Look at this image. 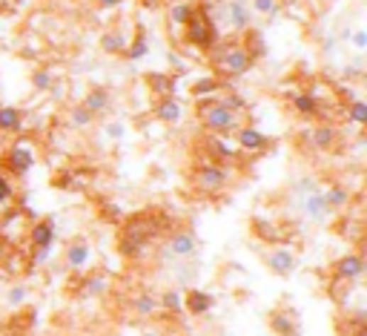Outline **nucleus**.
Wrapping results in <instances>:
<instances>
[{
    "label": "nucleus",
    "mask_w": 367,
    "mask_h": 336,
    "mask_svg": "<svg viewBox=\"0 0 367 336\" xmlns=\"http://www.w3.org/2000/svg\"><path fill=\"white\" fill-rule=\"evenodd\" d=\"M104 132H106V139L118 141V139H124V132H126V129H124V124H121V121H112V124H106V129H104Z\"/></svg>",
    "instance_id": "obj_38"
},
{
    "label": "nucleus",
    "mask_w": 367,
    "mask_h": 336,
    "mask_svg": "<svg viewBox=\"0 0 367 336\" xmlns=\"http://www.w3.org/2000/svg\"><path fill=\"white\" fill-rule=\"evenodd\" d=\"M92 118H95V115H92V112L84 107V104H81V107H75V109L69 112V121L75 124V126H89V124H92Z\"/></svg>",
    "instance_id": "obj_32"
},
{
    "label": "nucleus",
    "mask_w": 367,
    "mask_h": 336,
    "mask_svg": "<svg viewBox=\"0 0 367 336\" xmlns=\"http://www.w3.org/2000/svg\"><path fill=\"white\" fill-rule=\"evenodd\" d=\"M0 250H4V247H0Z\"/></svg>",
    "instance_id": "obj_44"
},
{
    "label": "nucleus",
    "mask_w": 367,
    "mask_h": 336,
    "mask_svg": "<svg viewBox=\"0 0 367 336\" xmlns=\"http://www.w3.org/2000/svg\"><path fill=\"white\" fill-rule=\"evenodd\" d=\"M184 26H187V40H190L192 46L209 49V46L215 43V38H218L215 23H212V18L207 15V9H204V6H201L198 12H192V15H190V21H187Z\"/></svg>",
    "instance_id": "obj_2"
},
{
    "label": "nucleus",
    "mask_w": 367,
    "mask_h": 336,
    "mask_svg": "<svg viewBox=\"0 0 367 336\" xmlns=\"http://www.w3.org/2000/svg\"><path fill=\"white\" fill-rule=\"evenodd\" d=\"M118 4H121V0H98L101 9H112V6H118Z\"/></svg>",
    "instance_id": "obj_42"
},
{
    "label": "nucleus",
    "mask_w": 367,
    "mask_h": 336,
    "mask_svg": "<svg viewBox=\"0 0 367 336\" xmlns=\"http://www.w3.org/2000/svg\"><path fill=\"white\" fill-rule=\"evenodd\" d=\"M190 15H192V6H187V4H175V6L170 9V21H172V26H184V23L190 21Z\"/></svg>",
    "instance_id": "obj_31"
},
{
    "label": "nucleus",
    "mask_w": 367,
    "mask_h": 336,
    "mask_svg": "<svg viewBox=\"0 0 367 336\" xmlns=\"http://www.w3.org/2000/svg\"><path fill=\"white\" fill-rule=\"evenodd\" d=\"M52 242H55V222H49V219L38 222V224L32 227V244H35V247L49 250V247H52Z\"/></svg>",
    "instance_id": "obj_17"
},
{
    "label": "nucleus",
    "mask_w": 367,
    "mask_h": 336,
    "mask_svg": "<svg viewBox=\"0 0 367 336\" xmlns=\"http://www.w3.org/2000/svg\"><path fill=\"white\" fill-rule=\"evenodd\" d=\"M92 259V244L87 239H75L66 244V267H72V271H81V267H87Z\"/></svg>",
    "instance_id": "obj_11"
},
{
    "label": "nucleus",
    "mask_w": 367,
    "mask_h": 336,
    "mask_svg": "<svg viewBox=\"0 0 367 336\" xmlns=\"http://www.w3.org/2000/svg\"><path fill=\"white\" fill-rule=\"evenodd\" d=\"M141 336H161V333H158V330H143Z\"/></svg>",
    "instance_id": "obj_43"
},
{
    "label": "nucleus",
    "mask_w": 367,
    "mask_h": 336,
    "mask_svg": "<svg viewBox=\"0 0 367 336\" xmlns=\"http://www.w3.org/2000/svg\"><path fill=\"white\" fill-rule=\"evenodd\" d=\"M236 144L241 150H247V153H261L270 144V139L264 136L261 129H256V126H239L236 129Z\"/></svg>",
    "instance_id": "obj_10"
},
{
    "label": "nucleus",
    "mask_w": 367,
    "mask_h": 336,
    "mask_svg": "<svg viewBox=\"0 0 367 336\" xmlns=\"http://www.w3.org/2000/svg\"><path fill=\"white\" fill-rule=\"evenodd\" d=\"M26 296H29V288H26V285H15V288L6 293V305L18 308V305H23V302H26Z\"/></svg>",
    "instance_id": "obj_34"
},
{
    "label": "nucleus",
    "mask_w": 367,
    "mask_h": 336,
    "mask_svg": "<svg viewBox=\"0 0 367 336\" xmlns=\"http://www.w3.org/2000/svg\"><path fill=\"white\" fill-rule=\"evenodd\" d=\"M155 310H158V299L146 296V293H141V296L135 299V313H138V316H153Z\"/></svg>",
    "instance_id": "obj_28"
},
{
    "label": "nucleus",
    "mask_w": 367,
    "mask_h": 336,
    "mask_svg": "<svg viewBox=\"0 0 367 336\" xmlns=\"http://www.w3.org/2000/svg\"><path fill=\"white\" fill-rule=\"evenodd\" d=\"M32 87H35L38 92H46V90L52 87V75H49V70H35V72H32Z\"/></svg>",
    "instance_id": "obj_33"
},
{
    "label": "nucleus",
    "mask_w": 367,
    "mask_h": 336,
    "mask_svg": "<svg viewBox=\"0 0 367 336\" xmlns=\"http://www.w3.org/2000/svg\"><path fill=\"white\" fill-rule=\"evenodd\" d=\"M198 250V239L190 230H175L167 239V259H192Z\"/></svg>",
    "instance_id": "obj_6"
},
{
    "label": "nucleus",
    "mask_w": 367,
    "mask_h": 336,
    "mask_svg": "<svg viewBox=\"0 0 367 336\" xmlns=\"http://www.w3.org/2000/svg\"><path fill=\"white\" fill-rule=\"evenodd\" d=\"M247 55L253 60L261 58V55H267V43H264V38L258 32H247Z\"/></svg>",
    "instance_id": "obj_25"
},
{
    "label": "nucleus",
    "mask_w": 367,
    "mask_h": 336,
    "mask_svg": "<svg viewBox=\"0 0 367 336\" xmlns=\"http://www.w3.org/2000/svg\"><path fill=\"white\" fill-rule=\"evenodd\" d=\"M313 190H322V187L316 184V178H302V181H296V187H292V193H299L302 198H305L307 193H313Z\"/></svg>",
    "instance_id": "obj_37"
},
{
    "label": "nucleus",
    "mask_w": 367,
    "mask_h": 336,
    "mask_svg": "<svg viewBox=\"0 0 367 336\" xmlns=\"http://www.w3.org/2000/svg\"><path fill=\"white\" fill-rule=\"evenodd\" d=\"M253 12H258V15H275L278 12V0H253Z\"/></svg>",
    "instance_id": "obj_36"
},
{
    "label": "nucleus",
    "mask_w": 367,
    "mask_h": 336,
    "mask_svg": "<svg viewBox=\"0 0 367 336\" xmlns=\"http://www.w3.org/2000/svg\"><path fill=\"white\" fill-rule=\"evenodd\" d=\"M164 310H172V313H178V310H184V293H178V291H167L164 296H161V302H158Z\"/></svg>",
    "instance_id": "obj_27"
},
{
    "label": "nucleus",
    "mask_w": 367,
    "mask_h": 336,
    "mask_svg": "<svg viewBox=\"0 0 367 336\" xmlns=\"http://www.w3.org/2000/svg\"><path fill=\"white\" fill-rule=\"evenodd\" d=\"M155 115H158L161 121H167V124H178V121H181V115H184V107H181V101H178V98L164 95V98L158 101V107H155Z\"/></svg>",
    "instance_id": "obj_15"
},
{
    "label": "nucleus",
    "mask_w": 367,
    "mask_h": 336,
    "mask_svg": "<svg viewBox=\"0 0 367 336\" xmlns=\"http://www.w3.org/2000/svg\"><path fill=\"white\" fill-rule=\"evenodd\" d=\"M6 164H9V170H12V173L26 175V173L35 167V153H32V147H26L23 141H21V144H15V147L9 150V156H6Z\"/></svg>",
    "instance_id": "obj_12"
},
{
    "label": "nucleus",
    "mask_w": 367,
    "mask_h": 336,
    "mask_svg": "<svg viewBox=\"0 0 367 336\" xmlns=\"http://www.w3.org/2000/svg\"><path fill=\"white\" fill-rule=\"evenodd\" d=\"M215 92H221V81H218V78H201V81L192 84V95L195 98H209Z\"/></svg>",
    "instance_id": "obj_23"
},
{
    "label": "nucleus",
    "mask_w": 367,
    "mask_h": 336,
    "mask_svg": "<svg viewBox=\"0 0 367 336\" xmlns=\"http://www.w3.org/2000/svg\"><path fill=\"white\" fill-rule=\"evenodd\" d=\"M46 256H49V250H43V247H35V264H43V261H46Z\"/></svg>",
    "instance_id": "obj_41"
},
{
    "label": "nucleus",
    "mask_w": 367,
    "mask_h": 336,
    "mask_svg": "<svg viewBox=\"0 0 367 336\" xmlns=\"http://www.w3.org/2000/svg\"><path fill=\"white\" fill-rule=\"evenodd\" d=\"M224 12H227V23H230L233 32H247V29H250L253 12H250V6H247V0H227Z\"/></svg>",
    "instance_id": "obj_8"
},
{
    "label": "nucleus",
    "mask_w": 367,
    "mask_h": 336,
    "mask_svg": "<svg viewBox=\"0 0 367 336\" xmlns=\"http://www.w3.org/2000/svg\"><path fill=\"white\" fill-rule=\"evenodd\" d=\"M146 84H150V87H153V92H155V95H161V98L172 92V81H170L167 75H158V72H153L150 78H146Z\"/></svg>",
    "instance_id": "obj_26"
},
{
    "label": "nucleus",
    "mask_w": 367,
    "mask_h": 336,
    "mask_svg": "<svg viewBox=\"0 0 367 336\" xmlns=\"http://www.w3.org/2000/svg\"><path fill=\"white\" fill-rule=\"evenodd\" d=\"M292 107H296L305 118H313V115L319 112V101H316V95H310V92H299L296 98H292Z\"/></svg>",
    "instance_id": "obj_22"
},
{
    "label": "nucleus",
    "mask_w": 367,
    "mask_h": 336,
    "mask_svg": "<svg viewBox=\"0 0 367 336\" xmlns=\"http://www.w3.org/2000/svg\"><path fill=\"white\" fill-rule=\"evenodd\" d=\"M198 101H201L198 104V121L209 132H230V129H236L239 112L227 109L221 101H204V98H198Z\"/></svg>",
    "instance_id": "obj_1"
},
{
    "label": "nucleus",
    "mask_w": 367,
    "mask_h": 336,
    "mask_svg": "<svg viewBox=\"0 0 367 336\" xmlns=\"http://www.w3.org/2000/svg\"><path fill=\"white\" fill-rule=\"evenodd\" d=\"M350 121H353V124H367V104H364V101L356 98V101L350 104Z\"/></svg>",
    "instance_id": "obj_35"
},
{
    "label": "nucleus",
    "mask_w": 367,
    "mask_h": 336,
    "mask_svg": "<svg viewBox=\"0 0 367 336\" xmlns=\"http://www.w3.org/2000/svg\"><path fill=\"white\" fill-rule=\"evenodd\" d=\"M204 147H207V153H209V161H236V158H239L236 147H233L227 139L218 136V132H212V136L204 141Z\"/></svg>",
    "instance_id": "obj_14"
},
{
    "label": "nucleus",
    "mask_w": 367,
    "mask_h": 336,
    "mask_svg": "<svg viewBox=\"0 0 367 336\" xmlns=\"http://www.w3.org/2000/svg\"><path fill=\"white\" fill-rule=\"evenodd\" d=\"M84 107H87L92 115L104 112V109L109 107V92H106V90H92V92L84 98Z\"/></svg>",
    "instance_id": "obj_20"
},
{
    "label": "nucleus",
    "mask_w": 367,
    "mask_h": 336,
    "mask_svg": "<svg viewBox=\"0 0 367 336\" xmlns=\"http://www.w3.org/2000/svg\"><path fill=\"white\" fill-rule=\"evenodd\" d=\"M253 58L247 55V49L244 46H239V43H233V46H227L224 49V55L215 60V70L221 72V75H227V78H239V75H247L250 70H253Z\"/></svg>",
    "instance_id": "obj_3"
},
{
    "label": "nucleus",
    "mask_w": 367,
    "mask_h": 336,
    "mask_svg": "<svg viewBox=\"0 0 367 336\" xmlns=\"http://www.w3.org/2000/svg\"><path fill=\"white\" fill-rule=\"evenodd\" d=\"M267 264H270V271H273L275 276L287 279V276H292V273H296V267H299V256L292 253L290 247H281V244H275V247L267 253Z\"/></svg>",
    "instance_id": "obj_5"
},
{
    "label": "nucleus",
    "mask_w": 367,
    "mask_h": 336,
    "mask_svg": "<svg viewBox=\"0 0 367 336\" xmlns=\"http://www.w3.org/2000/svg\"><path fill=\"white\" fill-rule=\"evenodd\" d=\"M195 184H198V190H207V193H215V190L227 187V167L212 164V161L207 158V161L198 164V170H195Z\"/></svg>",
    "instance_id": "obj_4"
},
{
    "label": "nucleus",
    "mask_w": 367,
    "mask_h": 336,
    "mask_svg": "<svg viewBox=\"0 0 367 336\" xmlns=\"http://www.w3.org/2000/svg\"><path fill=\"white\" fill-rule=\"evenodd\" d=\"M336 279L339 282H358L364 276V259L358 253H344L339 261H336Z\"/></svg>",
    "instance_id": "obj_7"
},
{
    "label": "nucleus",
    "mask_w": 367,
    "mask_h": 336,
    "mask_svg": "<svg viewBox=\"0 0 367 336\" xmlns=\"http://www.w3.org/2000/svg\"><path fill=\"white\" fill-rule=\"evenodd\" d=\"M101 46H104V52H124L126 49V40H124V35L121 32H109V35H104L101 38Z\"/></svg>",
    "instance_id": "obj_30"
},
{
    "label": "nucleus",
    "mask_w": 367,
    "mask_h": 336,
    "mask_svg": "<svg viewBox=\"0 0 367 336\" xmlns=\"http://www.w3.org/2000/svg\"><path fill=\"white\" fill-rule=\"evenodd\" d=\"M104 291H106V279H104V276H89V279L84 282L81 299H87V296H98V293H104Z\"/></svg>",
    "instance_id": "obj_29"
},
{
    "label": "nucleus",
    "mask_w": 367,
    "mask_h": 336,
    "mask_svg": "<svg viewBox=\"0 0 367 336\" xmlns=\"http://www.w3.org/2000/svg\"><path fill=\"white\" fill-rule=\"evenodd\" d=\"M124 52H126V58H129V60H141V58H146V52H150V43H146V35H143V32H138V35H135V38L126 43V49H124Z\"/></svg>",
    "instance_id": "obj_21"
},
{
    "label": "nucleus",
    "mask_w": 367,
    "mask_h": 336,
    "mask_svg": "<svg viewBox=\"0 0 367 336\" xmlns=\"http://www.w3.org/2000/svg\"><path fill=\"white\" fill-rule=\"evenodd\" d=\"M333 139H336V129H333L330 124H324V126H316V129H313V144H316L319 150H327V147L333 144Z\"/></svg>",
    "instance_id": "obj_24"
},
{
    "label": "nucleus",
    "mask_w": 367,
    "mask_h": 336,
    "mask_svg": "<svg viewBox=\"0 0 367 336\" xmlns=\"http://www.w3.org/2000/svg\"><path fill=\"white\" fill-rule=\"evenodd\" d=\"M212 305H215V299H212L209 293H204V291H190V293L184 296V308H187L192 316H204L207 310H212Z\"/></svg>",
    "instance_id": "obj_16"
},
{
    "label": "nucleus",
    "mask_w": 367,
    "mask_h": 336,
    "mask_svg": "<svg viewBox=\"0 0 367 336\" xmlns=\"http://www.w3.org/2000/svg\"><path fill=\"white\" fill-rule=\"evenodd\" d=\"M270 327L275 330V336H299L302 333V325H299V316L296 310H275L270 316Z\"/></svg>",
    "instance_id": "obj_9"
},
{
    "label": "nucleus",
    "mask_w": 367,
    "mask_h": 336,
    "mask_svg": "<svg viewBox=\"0 0 367 336\" xmlns=\"http://www.w3.org/2000/svg\"><path fill=\"white\" fill-rule=\"evenodd\" d=\"M23 124L21 109L15 107H0V132H18Z\"/></svg>",
    "instance_id": "obj_19"
},
{
    "label": "nucleus",
    "mask_w": 367,
    "mask_h": 336,
    "mask_svg": "<svg viewBox=\"0 0 367 336\" xmlns=\"http://www.w3.org/2000/svg\"><path fill=\"white\" fill-rule=\"evenodd\" d=\"M353 49H356V52H364V49H367V32H364V29H356V32H353Z\"/></svg>",
    "instance_id": "obj_39"
},
{
    "label": "nucleus",
    "mask_w": 367,
    "mask_h": 336,
    "mask_svg": "<svg viewBox=\"0 0 367 336\" xmlns=\"http://www.w3.org/2000/svg\"><path fill=\"white\" fill-rule=\"evenodd\" d=\"M347 201H350V193H347L341 184H333V187L324 193V205H327V210H330V213H336V210L347 207Z\"/></svg>",
    "instance_id": "obj_18"
},
{
    "label": "nucleus",
    "mask_w": 367,
    "mask_h": 336,
    "mask_svg": "<svg viewBox=\"0 0 367 336\" xmlns=\"http://www.w3.org/2000/svg\"><path fill=\"white\" fill-rule=\"evenodd\" d=\"M9 198H12V184H9V178L0 175V201H9Z\"/></svg>",
    "instance_id": "obj_40"
},
{
    "label": "nucleus",
    "mask_w": 367,
    "mask_h": 336,
    "mask_svg": "<svg viewBox=\"0 0 367 336\" xmlns=\"http://www.w3.org/2000/svg\"><path fill=\"white\" fill-rule=\"evenodd\" d=\"M302 213H305L310 222H319V224L330 216V210H327V205H324V193H322V190H313V193H307V195L302 198Z\"/></svg>",
    "instance_id": "obj_13"
}]
</instances>
